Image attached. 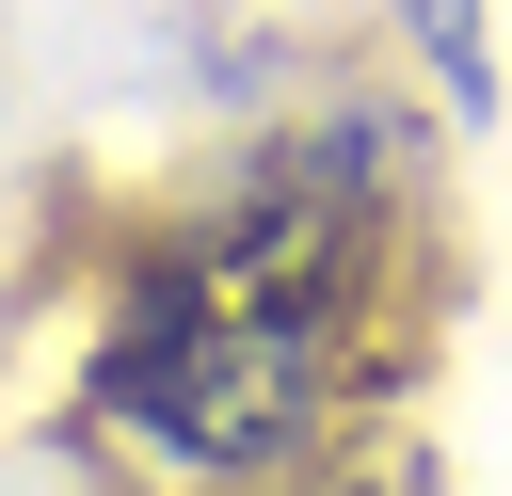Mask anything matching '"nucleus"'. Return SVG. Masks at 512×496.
Listing matches in <instances>:
<instances>
[{
    "label": "nucleus",
    "instance_id": "f257e3e1",
    "mask_svg": "<svg viewBox=\"0 0 512 496\" xmlns=\"http://www.w3.org/2000/svg\"><path fill=\"white\" fill-rule=\"evenodd\" d=\"M336 208H256L224 240H176L112 320V400L208 464L272 448L336 368Z\"/></svg>",
    "mask_w": 512,
    "mask_h": 496
}]
</instances>
